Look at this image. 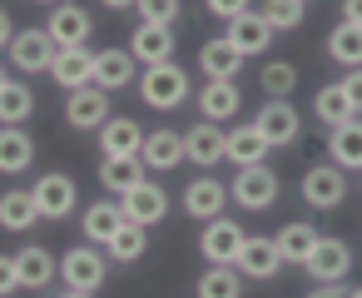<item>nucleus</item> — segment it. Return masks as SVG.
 <instances>
[{"label":"nucleus","mask_w":362,"mask_h":298,"mask_svg":"<svg viewBox=\"0 0 362 298\" xmlns=\"http://www.w3.org/2000/svg\"><path fill=\"white\" fill-rule=\"evenodd\" d=\"M342 25H357L362 30V0H342Z\"/></svg>","instance_id":"nucleus-43"},{"label":"nucleus","mask_w":362,"mask_h":298,"mask_svg":"<svg viewBox=\"0 0 362 298\" xmlns=\"http://www.w3.org/2000/svg\"><path fill=\"white\" fill-rule=\"evenodd\" d=\"M303 268H308L317 283H342V278L352 273V248H347L342 239H322V234H317V243H313V253L303 258Z\"/></svg>","instance_id":"nucleus-5"},{"label":"nucleus","mask_w":362,"mask_h":298,"mask_svg":"<svg viewBox=\"0 0 362 298\" xmlns=\"http://www.w3.org/2000/svg\"><path fill=\"white\" fill-rule=\"evenodd\" d=\"M30 110H35V95H30V85L11 80L6 90H0V125H25V120H30Z\"/></svg>","instance_id":"nucleus-35"},{"label":"nucleus","mask_w":362,"mask_h":298,"mask_svg":"<svg viewBox=\"0 0 362 298\" xmlns=\"http://www.w3.org/2000/svg\"><path fill=\"white\" fill-rule=\"evenodd\" d=\"M184 159H194L199 169H214L218 159H223V130L218 125H194V130H184Z\"/></svg>","instance_id":"nucleus-20"},{"label":"nucleus","mask_w":362,"mask_h":298,"mask_svg":"<svg viewBox=\"0 0 362 298\" xmlns=\"http://www.w3.org/2000/svg\"><path fill=\"white\" fill-rule=\"evenodd\" d=\"M273 144L253 130V125H243V130H233V134H223V159H233L238 169H253V164H263V154H268Z\"/></svg>","instance_id":"nucleus-25"},{"label":"nucleus","mask_w":362,"mask_h":298,"mask_svg":"<svg viewBox=\"0 0 362 298\" xmlns=\"http://www.w3.org/2000/svg\"><path fill=\"white\" fill-rule=\"evenodd\" d=\"M40 224V204L30 189H11V194H0V229H11V234H25Z\"/></svg>","instance_id":"nucleus-24"},{"label":"nucleus","mask_w":362,"mask_h":298,"mask_svg":"<svg viewBox=\"0 0 362 298\" xmlns=\"http://www.w3.org/2000/svg\"><path fill=\"white\" fill-rule=\"evenodd\" d=\"M199 110H204L209 125H218V120H233V115L243 110V95H238L233 80H209V85L199 90Z\"/></svg>","instance_id":"nucleus-19"},{"label":"nucleus","mask_w":362,"mask_h":298,"mask_svg":"<svg viewBox=\"0 0 362 298\" xmlns=\"http://www.w3.org/2000/svg\"><path fill=\"white\" fill-rule=\"evenodd\" d=\"M60 278H65V288L95 293V288L105 283V253H100L95 243H75V248H65V258H60Z\"/></svg>","instance_id":"nucleus-3"},{"label":"nucleus","mask_w":362,"mask_h":298,"mask_svg":"<svg viewBox=\"0 0 362 298\" xmlns=\"http://www.w3.org/2000/svg\"><path fill=\"white\" fill-rule=\"evenodd\" d=\"M40 6H60V0H40Z\"/></svg>","instance_id":"nucleus-50"},{"label":"nucleus","mask_w":362,"mask_h":298,"mask_svg":"<svg viewBox=\"0 0 362 298\" xmlns=\"http://www.w3.org/2000/svg\"><path fill=\"white\" fill-rule=\"evenodd\" d=\"M30 164H35L30 134H25L21 125H6V130H0V174H21V169H30Z\"/></svg>","instance_id":"nucleus-26"},{"label":"nucleus","mask_w":362,"mask_h":298,"mask_svg":"<svg viewBox=\"0 0 362 298\" xmlns=\"http://www.w3.org/2000/svg\"><path fill=\"white\" fill-rule=\"evenodd\" d=\"M243 293V278L233 263H209V273L199 278V298H238Z\"/></svg>","instance_id":"nucleus-33"},{"label":"nucleus","mask_w":362,"mask_h":298,"mask_svg":"<svg viewBox=\"0 0 362 298\" xmlns=\"http://www.w3.org/2000/svg\"><path fill=\"white\" fill-rule=\"evenodd\" d=\"M139 144H144V130L134 120H105L100 125V149L105 154H139Z\"/></svg>","instance_id":"nucleus-29"},{"label":"nucleus","mask_w":362,"mask_h":298,"mask_svg":"<svg viewBox=\"0 0 362 298\" xmlns=\"http://www.w3.org/2000/svg\"><path fill=\"white\" fill-rule=\"evenodd\" d=\"M223 40L248 60V55H263L268 45H273V25L258 16V11H243L238 21H228V30H223Z\"/></svg>","instance_id":"nucleus-9"},{"label":"nucleus","mask_w":362,"mask_h":298,"mask_svg":"<svg viewBox=\"0 0 362 298\" xmlns=\"http://www.w3.org/2000/svg\"><path fill=\"white\" fill-rule=\"evenodd\" d=\"M105 11H134V0H100Z\"/></svg>","instance_id":"nucleus-46"},{"label":"nucleus","mask_w":362,"mask_h":298,"mask_svg":"<svg viewBox=\"0 0 362 298\" xmlns=\"http://www.w3.org/2000/svg\"><path fill=\"white\" fill-rule=\"evenodd\" d=\"M105 248H110L115 263H134V258H144L149 234H144V224H124V229H115V239H110Z\"/></svg>","instance_id":"nucleus-34"},{"label":"nucleus","mask_w":362,"mask_h":298,"mask_svg":"<svg viewBox=\"0 0 362 298\" xmlns=\"http://www.w3.org/2000/svg\"><path fill=\"white\" fill-rule=\"evenodd\" d=\"M6 85H11V75H6V70H0V90H6Z\"/></svg>","instance_id":"nucleus-48"},{"label":"nucleus","mask_w":362,"mask_h":298,"mask_svg":"<svg viewBox=\"0 0 362 298\" xmlns=\"http://www.w3.org/2000/svg\"><path fill=\"white\" fill-rule=\"evenodd\" d=\"M21 288V268H16V253H0V298H11Z\"/></svg>","instance_id":"nucleus-41"},{"label":"nucleus","mask_w":362,"mask_h":298,"mask_svg":"<svg viewBox=\"0 0 362 298\" xmlns=\"http://www.w3.org/2000/svg\"><path fill=\"white\" fill-rule=\"evenodd\" d=\"M327 154H332V164H337L342 174H347V169H362V120L337 125L332 139H327Z\"/></svg>","instance_id":"nucleus-28"},{"label":"nucleus","mask_w":362,"mask_h":298,"mask_svg":"<svg viewBox=\"0 0 362 298\" xmlns=\"http://www.w3.org/2000/svg\"><path fill=\"white\" fill-rule=\"evenodd\" d=\"M50 80H55L60 90H85V85H95V50H55Z\"/></svg>","instance_id":"nucleus-14"},{"label":"nucleus","mask_w":362,"mask_h":298,"mask_svg":"<svg viewBox=\"0 0 362 298\" xmlns=\"http://www.w3.org/2000/svg\"><path fill=\"white\" fill-rule=\"evenodd\" d=\"M327 55L337 60V65H362V30L357 25H337L332 35H327Z\"/></svg>","instance_id":"nucleus-36"},{"label":"nucleus","mask_w":362,"mask_h":298,"mask_svg":"<svg viewBox=\"0 0 362 298\" xmlns=\"http://www.w3.org/2000/svg\"><path fill=\"white\" fill-rule=\"evenodd\" d=\"M45 35L55 40V50H85V40H90V11L60 0V6L50 11V21H45Z\"/></svg>","instance_id":"nucleus-4"},{"label":"nucleus","mask_w":362,"mask_h":298,"mask_svg":"<svg viewBox=\"0 0 362 298\" xmlns=\"http://www.w3.org/2000/svg\"><path fill=\"white\" fill-rule=\"evenodd\" d=\"M60 298H95V293H80V288H65Z\"/></svg>","instance_id":"nucleus-47"},{"label":"nucleus","mask_w":362,"mask_h":298,"mask_svg":"<svg viewBox=\"0 0 362 298\" xmlns=\"http://www.w3.org/2000/svg\"><path fill=\"white\" fill-rule=\"evenodd\" d=\"M342 95H347L352 115H362V70H347V75H342Z\"/></svg>","instance_id":"nucleus-42"},{"label":"nucleus","mask_w":362,"mask_h":298,"mask_svg":"<svg viewBox=\"0 0 362 298\" xmlns=\"http://www.w3.org/2000/svg\"><path fill=\"white\" fill-rule=\"evenodd\" d=\"M105 120H110V95L100 85L70 90V100H65V125L70 130H100Z\"/></svg>","instance_id":"nucleus-7"},{"label":"nucleus","mask_w":362,"mask_h":298,"mask_svg":"<svg viewBox=\"0 0 362 298\" xmlns=\"http://www.w3.org/2000/svg\"><path fill=\"white\" fill-rule=\"evenodd\" d=\"M303 199H308L313 209H337V204L347 199V174H342L337 164H313V169L303 174Z\"/></svg>","instance_id":"nucleus-6"},{"label":"nucleus","mask_w":362,"mask_h":298,"mask_svg":"<svg viewBox=\"0 0 362 298\" xmlns=\"http://www.w3.org/2000/svg\"><path fill=\"white\" fill-rule=\"evenodd\" d=\"M209 6V16H218V21H238L243 11H253V0H204Z\"/></svg>","instance_id":"nucleus-40"},{"label":"nucleus","mask_w":362,"mask_h":298,"mask_svg":"<svg viewBox=\"0 0 362 298\" xmlns=\"http://www.w3.org/2000/svg\"><path fill=\"white\" fill-rule=\"evenodd\" d=\"M16 268H21V288H50L60 278V258L50 248H40V243H25L16 253Z\"/></svg>","instance_id":"nucleus-16"},{"label":"nucleus","mask_w":362,"mask_h":298,"mask_svg":"<svg viewBox=\"0 0 362 298\" xmlns=\"http://www.w3.org/2000/svg\"><path fill=\"white\" fill-rule=\"evenodd\" d=\"M258 80H263V95H268V100H288L293 85H298V70H293L288 60H273V65L258 70Z\"/></svg>","instance_id":"nucleus-37"},{"label":"nucleus","mask_w":362,"mask_h":298,"mask_svg":"<svg viewBox=\"0 0 362 298\" xmlns=\"http://www.w3.org/2000/svg\"><path fill=\"white\" fill-rule=\"evenodd\" d=\"M119 204H124V219H129V224H144V229L169 214V194H164L159 184H149V179H139L129 194H119Z\"/></svg>","instance_id":"nucleus-11"},{"label":"nucleus","mask_w":362,"mask_h":298,"mask_svg":"<svg viewBox=\"0 0 362 298\" xmlns=\"http://www.w3.org/2000/svg\"><path fill=\"white\" fill-rule=\"evenodd\" d=\"M129 55L144 60V65L174 60V25H139L134 40H129Z\"/></svg>","instance_id":"nucleus-23"},{"label":"nucleus","mask_w":362,"mask_h":298,"mask_svg":"<svg viewBox=\"0 0 362 298\" xmlns=\"http://www.w3.org/2000/svg\"><path fill=\"white\" fill-rule=\"evenodd\" d=\"M233 268H238V273H248V278H273V273L283 268V253H278V243H273V239H243V248H238Z\"/></svg>","instance_id":"nucleus-17"},{"label":"nucleus","mask_w":362,"mask_h":298,"mask_svg":"<svg viewBox=\"0 0 362 298\" xmlns=\"http://www.w3.org/2000/svg\"><path fill=\"white\" fill-rule=\"evenodd\" d=\"M30 194H35V204H40V219H65V214L75 209V199H80L75 179L60 174V169H55V174H40Z\"/></svg>","instance_id":"nucleus-8"},{"label":"nucleus","mask_w":362,"mask_h":298,"mask_svg":"<svg viewBox=\"0 0 362 298\" xmlns=\"http://www.w3.org/2000/svg\"><path fill=\"white\" fill-rule=\"evenodd\" d=\"M258 16L273 25V35L278 30H293V25H303V0H263Z\"/></svg>","instance_id":"nucleus-38"},{"label":"nucleus","mask_w":362,"mask_h":298,"mask_svg":"<svg viewBox=\"0 0 362 298\" xmlns=\"http://www.w3.org/2000/svg\"><path fill=\"white\" fill-rule=\"evenodd\" d=\"M199 65H204V75H209V80H233V75H238V65H243V55H238L228 40H209V45L199 50Z\"/></svg>","instance_id":"nucleus-30"},{"label":"nucleus","mask_w":362,"mask_h":298,"mask_svg":"<svg viewBox=\"0 0 362 298\" xmlns=\"http://www.w3.org/2000/svg\"><path fill=\"white\" fill-rule=\"evenodd\" d=\"M313 115H317L327 130H337V125L357 120V115H352V105H347V95H342V85H322V90L313 95Z\"/></svg>","instance_id":"nucleus-32"},{"label":"nucleus","mask_w":362,"mask_h":298,"mask_svg":"<svg viewBox=\"0 0 362 298\" xmlns=\"http://www.w3.org/2000/svg\"><path fill=\"white\" fill-rule=\"evenodd\" d=\"M134 55L129 50H100L95 55V85L105 90V95H115V90H124V85H134Z\"/></svg>","instance_id":"nucleus-18"},{"label":"nucleus","mask_w":362,"mask_h":298,"mask_svg":"<svg viewBox=\"0 0 362 298\" xmlns=\"http://www.w3.org/2000/svg\"><path fill=\"white\" fill-rule=\"evenodd\" d=\"M80 224H85V243H110L115 229H124L129 219H124V204H119V199H100V204L85 209Z\"/></svg>","instance_id":"nucleus-22"},{"label":"nucleus","mask_w":362,"mask_h":298,"mask_svg":"<svg viewBox=\"0 0 362 298\" xmlns=\"http://www.w3.org/2000/svg\"><path fill=\"white\" fill-rule=\"evenodd\" d=\"M223 199H228V189H223L218 179H209V174H204V179H194V184L184 189V214L209 224V219H218V214H223Z\"/></svg>","instance_id":"nucleus-21"},{"label":"nucleus","mask_w":362,"mask_h":298,"mask_svg":"<svg viewBox=\"0 0 362 298\" xmlns=\"http://www.w3.org/2000/svg\"><path fill=\"white\" fill-rule=\"evenodd\" d=\"M11 65L25 70V75L50 70V65H55V40H50L45 30H16V40H11Z\"/></svg>","instance_id":"nucleus-10"},{"label":"nucleus","mask_w":362,"mask_h":298,"mask_svg":"<svg viewBox=\"0 0 362 298\" xmlns=\"http://www.w3.org/2000/svg\"><path fill=\"white\" fill-rule=\"evenodd\" d=\"M243 224H233V219H209V229H204V239H199V248H204V258L209 263H233L238 258V248H243Z\"/></svg>","instance_id":"nucleus-12"},{"label":"nucleus","mask_w":362,"mask_h":298,"mask_svg":"<svg viewBox=\"0 0 362 298\" xmlns=\"http://www.w3.org/2000/svg\"><path fill=\"white\" fill-rule=\"evenodd\" d=\"M253 130H258L273 149H283V144H293V139H298V110H293L288 100H268V105L258 110Z\"/></svg>","instance_id":"nucleus-13"},{"label":"nucleus","mask_w":362,"mask_h":298,"mask_svg":"<svg viewBox=\"0 0 362 298\" xmlns=\"http://www.w3.org/2000/svg\"><path fill=\"white\" fill-rule=\"evenodd\" d=\"M228 199L238 209H268L278 204V174L268 164H253V169H238L233 184H228Z\"/></svg>","instance_id":"nucleus-2"},{"label":"nucleus","mask_w":362,"mask_h":298,"mask_svg":"<svg viewBox=\"0 0 362 298\" xmlns=\"http://www.w3.org/2000/svg\"><path fill=\"white\" fill-rule=\"evenodd\" d=\"M273 243H278L283 263H303V258L313 253V243H317V229H313V224H283V229L273 234Z\"/></svg>","instance_id":"nucleus-31"},{"label":"nucleus","mask_w":362,"mask_h":298,"mask_svg":"<svg viewBox=\"0 0 362 298\" xmlns=\"http://www.w3.org/2000/svg\"><path fill=\"white\" fill-rule=\"evenodd\" d=\"M11 40H16V25H11L6 11H0V50H11Z\"/></svg>","instance_id":"nucleus-44"},{"label":"nucleus","mask_w":362,"mask_h":298,"mask_svg":"<svg viewBox=\"0 0 362 298\" xmlns=\"http://www.w3.org/2000/svg\"><path fill=\"white\" fill-rule=\"evenodd\" d=\"M308 298H347V293H342V283H317Z\"/></svg>","instance_id":"nucleus-45"},{"label":"nucleus","mask_w":362,"mask_h":298,"mask_svg":"<svg viewBox=\"0 0 362 298\" xmlns=\"http://www.w3.org/2000/svg\"><path fill=\"white\" fill-rule=\"evenodd\" d=\"M139 25H174L179 21V0H134Z\"/></svg>","instance_id":"nucleus-39"},{"label":"nucleus","mask_w":362,"mask_h":298,"mask_svg":"<svg viewBox=\"0 0 362 298\" xmlns=\"http://www.w3.org/2000/svg\"><path fill=\"white\" fill-rule=\"evenodd\" d=\"M139 179H144V164H139V154H105V159H100V184H105V189H115V194H129Z\"/></svg>","instance_id":"nucleus-27"},{"label":"nucleus","mask_w":362,"mask_h":298,"mask_svg":"<svg viewBox=\"0 0 362 298\" xmlns=\"http://www.w3.org/2000/svg\"><path fill=\"white\" fill-rule=\"evenodd\" d=\"M139 95H144V105H149V110H179V105L189 100V75H184L174 60H159V65H149V70H144Z\"/></svg>","instance_id":"nucleus-1"},{"label":"nucleus","mask_w":362,"mask_h":298,"mask_svg":"<svg viewBox=\"0 0 362 298\" xmlns=\"http://www.w3.org/2000/svg\"><path fill=\"white\" fill-rule=\"evenodd\" d=\"M139 164L144 169H179L184 164V134H174V130H154V134H144V144H139Z\"/></svg>","instance_id":"nucleus-15"},{"label":"nucleus","mask_w":362,"mask_h":298,"mask_svg":"<svg viewBox=\"0 0 362 298\" xmlns=\"http://www.w3.org/2000/svg\"><path fill=\"white\" fill-rule=\"evenodd\" d=\"M347 298H362V288H352V293H347Z\"/></svg>","instance_id":"nucleus-49"}]
</instances>
